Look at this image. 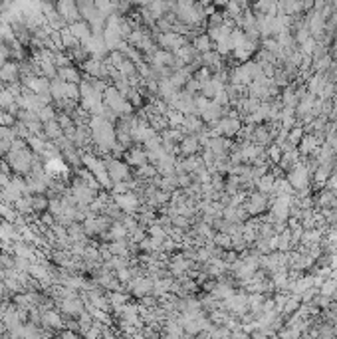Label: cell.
<instances>
[{
	"label": "cell",
	"mask_w": 337,
	"mask_h": 339,
	"mask_svg": "<svg viewBox=\"0 0 337 339\" xmlns=\"http://www.w3.org/2000/svg\"><path fill=\"white\" fill-rule=\"evenodd\" d=\"M185 89L197 96V94H200V89H202V83H200V81H198L195 76H191V78H189V81L185 83Z\"/></svg>",
	"instance_id": "40"
},
{
	"label": "cell",
	"mask_w": 337,
	"mask_h": 339,
	"mask_svg": "<svg viewBox=\"0 0 337 339\" xmlns=\"http://www.w3.org/2000/svg\"><path fill=\"white\" fill-rule=\"evenodd\" d=\"M333 56H335V61H337V40L335 44H333Z\"/></svg>",
	"instance_id": "44"
},
{
	"label": "cell",
	"mask_w": 337,
	"mask_h": 339,
	"mask_svg": "<svg viewBox=\"0 0 337 339\" xmlns=\"http://www.w3.org/2000/svg\"><path fill=\"white\" fill-rule=\"evenodd\" d=\"M101 238L103 240H121V238H127V228L123 226V222L121 220H113L111 222V226H109V230L107 232H103L101 234Z\"/></svg>",
	"instance_id": "21"
},
{
	"label": "cell",
	"mask_w": 337,
	"mask_h": 339,
	"mask_svg": "<svg viewBox=\"0 0 337 339\" xmlns=\"http://www.w3.org/2000/svg\"><path fill=\"white\" fill-rule=\"evenodd\" d=\"M70 32H72L81 44H85V42L91 38V30H89V26H87L85 22H72V24H70Z\"/></svg>",
	"instance_id": "24"
},
{
	"label": "cell",
	"mask_w": 337,
	"mask_h": 339,
	"mask_svg": "<svg viewBox=\"0 0 337 339\" xmlns=\"http://www.w3.org/2000/svg\"><path fill=\"white\" fill-rule=\"evenodd\" d=\"M185 133H193V135H197L200 133L202 129H204V121L197 117V113H189V115H185V121H182V127H180Z\"/></svg>",
	"instance_id": "19"
},
{
	"label": "cell",
	"mask_w": 337,
	"mask_h": 339,
	"mask_svg": "<svg viewBox=\"0 0 337 339\" xmlns=\"http://www.w3.org/2000/svg\"><path fill=\"white\" fill-rule=\"evenodd\" d=\"M105 167H107V173L113 182L131 179V167L125 161L117 159V157H105Z\"/></svg>",
	"instance_id": "4"
},
{
	"label": "cell",
	"mask_w": 337,
	"mask_h": 339,
	"mask_svg": "<svg viewBox=\"0 0 337 339\" xmlns=\"http://www.w3.org/2000/svg\"><path fill=\"white\" fill-rule=\"evenodd\" d=\"M212 101H217L218 105H222V107H230V98H228V94H226V89H224V87H222L217 96L212 98Z\"/></svg>",
	"instance_id": "41"
},
{
	"label": "cell",
	"mask_w": 337,
	"mask_h": 339,
	"mask_svg": "<svg viewBox=\"0 0 337 339\" xmlns=\"http://www.w3.org/2000/svg\"><path fill=\"white\" fill-rule=\"evenodd\" d=\"M222 87H224V83H220L218 80L210 78V80L202 81V89H200V94H202V96H206L208 100H212V98L217 96Z\"/></svg>",
	"instance_id": "30"
},
{
	"label": "cell",
	"mask_w": 337,
	"mask_h": 339,
	"mask_svg": "<svg viewBox=\"0 0 337 339\" xmlns=\"http://www.w3.org/2000/svg\"><path fill=\"white\" fill-rule=\"evenodd\" d=\"M288 180L292 182L296 193L305 191V189L312 187V173H310V169L305 165V159H301L292 171H288Z\"/></svg>",
	"instance_id": "2"
},
{
	"label": "cell",
	"mask_w": 337,
	"mask_h": 339,
	"mask_svg": "<svg viewBox=\"0 0 337 339\" xmlns=\"http://www.w3.org/2000/svg\"><path fill=\"white\" fill-rule=\"evenodd\" d=\"M266 155H268V161H270L272 165H278V161H280V157H282V147L272 141V143L266 147Z\"/></svg>",
	"instance_id": "36"
},
{
	"label": "cell",
	"mask_w": 337,
	"mask_h": 339,
	"mask_svg": "<svg viewBox=\"0 0 337 339\" xmlns=\"http://www.w3.org/2000/svg\"><path fill=\"white\" fill-rule=\"evenodd\" d=\"M193 46H195V50L198 54H206V52L215 50V42L210 40L208 34H197L195 40H193Z\"/></svg>",
	"instance_id": "26"
},
{
	"label": "cell",
	"mask_w": 337,
	"mask_h": 339,
	"mask_svg": "<svg viewBox=\"0 0 337 339\" xmlns=\"http://www.w3.org/2000/svg\"><path fill=\"white\" fill-rule=\"evenodd\" d=\"M42 325H46V327H54V329H59L62 325H64V319L59 316L56 310H44L42 312Z\"/></svg>",
	"instance_id": "23"
},
{
	"label": "cell",
	"mask_w": 337,
	"mask_h": 339,
	"mask_svg": "<svg viewBox=\"0 0 337 339\" xmlns=\"http://www.w3.org/2000/svg\"><path fill=\"white\" fill-rule=\"evenodd\" d=\"M127 288L139 299L145 298V296H153V280L147 278V276H133L127 282Z\"/></svg>",
	"instance_id": "7"
},
{
	"label": "cell",
	"mask_w": 337,
	"mask_h": 339,
	"mask_svg": "<svg viewBox=\"0 0 337 339\" xmlns=\"http://www.w3.org/2000/svg\"><path fill=\"white\" fill-rule=\"evenodd\" d=\"M54 64H56V68H64V66H70V58L68 56H64V54H54Z\"/></svg>",
	"instance_id": "42"
},
{
	"label": "cell",
	"mask_w": 337,
	"mask_h": 339,
	"mask_svg": "<svg viewBox=\"0 0 337 339\" xmlns=\"http://www.w3.org/2000/svg\"><path fill=\"white\" fill-rule=\"evenodd\" d=\"M303 159L301 157V153H299V149H292V151H284L282 153V157H280V161H278V167L282 169V171H292L294 167H296L299 161Z\"/></svg>",
	"instance_id": "17"
},
{
	"label": "cell",
	"mask_w": 337,
	"mask_h": 339,
	"mask_svg": "<svg viewBox=\"0 0 337 339\" xmlns=\"http://www.w3.org/2000/svg\"><path fill=\"white\" fill-rule=\"evenodd\" d=\"M125 163L129 165V167H143V165H147L149 163V155H147V151L145 149H139V147H129L127 151H125Z\"/></svg>",
	"instance_id": "15"
},
{
	"label": "cell",
	"mask_w": 337,
	"mask_h": 339,
	"mask_svg": "<svg viewBox=\"0 0 337 339\" xmlns=\"http://www.w3.org/2000/svg\"><path fill=\"white\" fill-rule=\"evenodd\" d=\"M169 105L178 109V111H182L185 115L195 113V94H191L187 89H177V94L169 100Z\"/></svg>",
	"instance_id": "6"
},
{
	"label": "cell",
	"mask_w": 337,
	"mask_h": 339,
	"mask_svg": "<svg viewBox=\"0 0 337 339\" xmlns=\"http://www.w3.org/2000/svg\"><path fill=\"white\" fill-rule=\"evenodd\" d=\"M103 103L113 109L117 115H131L133 113V105L127 100L115 85H107V89L103 91Z\"/></svg>",
	"instance_id": "1"
},
{
	"label": "cell",
	"mask_w": 337,
	"mask_h": 339,
	"mask_svg": "<svg viewBox=\"0 0 337 339\" xmlns=\"http://www.w3.org/2000/svg\"><path fill=\"white\" fill-rule=\"evenodd\" d=\"M187 44L185 34H178L175 30H169V32H161L157 38V46H161L163 50H169V52H177L178 48H182Z\"/></svg>",
	"instance_id": "8"
},
{
	"label": "cell",
	"mask_w": 337,
	"mask_h": 339,
	"mask_svg": "<svg viewBox=\"0 0 337 339\" xmlns=\"http://www.w3.org/2000/svg\"><path fill=\"white\" fill-rule=\"evenodd\" d=\"M36 115H38V119L42 121V123H46V121L56 119L58 111H56V107L50 103V105H44V107H40L38 111H36Z\"/></svg>",
	"instance_id": "35"
},
{
	"label": "cell",
	"mask_w": 337,
	"mask_h": 339,
	"mask_svg": "<svg viewBox=\"0 0 337 339\" xmlns=\"http://www.w3.org/2000/svg\"><path fill=\"white\" fill-rule=\"evenodd\" d=\"M109 252L113 256H129V240L127 238H121V240H111L107 244Z\"/></svg>",
	"instance_id": "28"
},
{
	"label": "cell",
	"mask_w": 337,
	"mask_h": 339,
	"mask_svg": "<svg viewBox=\"0 0 337 339\" xmlns=\"http://www.w3.org/2000/svg\"><path fill=\"white\" fill-rule=\"evenodd\" d=\"M212 242L217 244L220 250H232V236L228 232H220L218 230L217 234H215V238H212Z\"/></svg>",
	"instance_id": "33"
},
{
	"label": "cell",
	"mask_w": 337,
	"mask_h": 339,
	"mask_svg": "<svg viewBox=\"0 0 337 339\" xmlns=\"http://www.w3.org/2000/svg\"><path fill=\"white\" fill-rule=\"evenodd\" d=\"M303 133H305V131H303L301 123H297V125H294V127H292L290 131H288V139H286V141H290L292 145H296V147H297V143L301 141V137H303Z\"/></svg>",
	"instance_id": "37"
},
{
	"label": "cell",
	"mask_w": 337,
	"mask_h": 339,
	"mask_svg": "<svg viewBox=\"0 0 337 339\" xmlns=\"http://www.w3.org/2000/svg\"><path fill=\"white\" fill-rule=\"evenodd\" d=\"M58 78L64 81L79 83V81H81V74H79L74 66H64V68H58Z\"/></svg>",
	"instance_id": "29"
},
{
	"label": "cell",
	"mask_w": 337,
	"mask_h": 339,
	"mask_svg": "<svg viewBox=\"0 0 337 339\" xmlns=\"http://www.w3.org/2000/svg\"><path fill=\"white\" fill-rule=\"evenodd\" d=\"M30 199H32V208H34V212H36V214H40V212H46V210H48V206H50V199H48V195H46V193L30 195Z\"/></svg>",
	"instance_id": "31"
},
{
	"label": "cell",
	"mask_w": 337,
	"mask_h": 339,
	"mask_svg": "<svg viewBox=\"0 0 337 339\" xmlns=\"http://www.w3.org/2000/svg\"><path fill=\"white\" fill-rule=\"evenodd\" d=\"M0 217H2V220H8V222H16V219H18V210L14 208V204H8V202H0Z\"/></svg>",
	"instance_id": "32"
},
{
	"label": "cell",
	"mask_w": 337,
	"mask_h": 339,
	"mask_svg": "<svg viewBox=\"0 0 337 339\" xmlns=\"http://www.w3.org/2000/svg\"><path fill=\"white\" fill-rule=\"evenodd\" d=\"M113 200H115V204L121 208L123 214H137L139 204H141L137 193L127 191V193H123V195H113Z\"/></svg>",
	"instance_id": "9"
},
{
	"label": "cell",
	"mask_w": 337,
	"mask_h": 339,
	"mask_svg": "<svg viewBox=\"0 0 337 339\" xmlns=\"http://www.w3.org/2000/svg\"><path fill=\"white\" fill-rule=\"evenodd\" d=\"M191 266H193V260H189L185 254H177L175 258L171 260V264H169V272L173 274V276H187L189 274V270H191Z\"/></svg>",
	"instance_id": "16"
},
{
	"label": "cell",
	"mask_w": 337,
	"mask_h": 339,
	"mask_svg": "<svg viewBox=\"0 0 337 339\" xmlns=\"http://www.w3.org/2000/svg\"><path fill=\"white\" fill-rule=\"evenodd\" d=\"M200 60H202V66L210 68L212 72H218V70H222V68H224V64H222V56L218 54L217 50H210V52H206V54H200Z\"/></svg>",
	"instance_id": "22"
},
{
	"label": "cell",
	"mask_w": 337,
	"mask_h": 339,
	"mask_svg": "<svg viewBox=\"0 0 337 339\" xmlns=\"http://www.w3.org/2000/svg\"><path fill=\"white\" fill-rule=\"evenodd\" d=\"M139 87H141V85H139ZM139 87L131 85V89H129V94H127V100L131 101L133 107H141V105H143V94H141Z\"/></svg>",
	"instance_id": "38"
},
{
	"label": "cell",
	"mask_w": 337,
	"mask_h": 339,
	"mask_svg": "<svg viewBox=\"0 0 337 339\" xmlns=\"http://www.w3.org/2000/svg\"><path fill=\"white\" fill-rule=\"evenodd\" d=\"M248 246H250V244L242 238V234H234V236H232V250H234V252L240 254V252H244Z\"/></svg>",
	"instance_id": "39"
},
{
	"label": "cell",
	"mask_w": 337,
	"mask_h": 339,
	"mask_svg": "<svg viewBox=\"0 0 337 339\" xmlns=\"http://www.w3.org/2000/svg\"><path fill=\"white\" fill-rule=\"evenodd\" d=\"M59 310L70 318H78L79 314L85 310V303L78 296V292H70L68 296L59 298Z\"/></svg>",
	"instance_id": "5"
},
{
	"label": "cell",
	"mask_w": 337,
	"mask_h": 339,
	"mask_svg": "<svg viewBox=\"0 0 337 339\" xmlns=\"http://www.w3.org/2000/svg\"><path fill=\"white\" fill-rule=\"evenodd\" d=\"M165 115H167V121H169V127H182V121H185L182 111H178L175 107H169V111Z\"/></svg>",
	"instance_id": "34"
},
{
	"label": "cell",
	"mask_w": 337,
	"mask_h": 339,
	"mask_svg": "<svg viewBox=\"0 0 337 339\" xmlns=\"http://www.w3.org/2000/svg\"><path fill=\"white\" fill-rule=\"evenodd\" d=\"M319 145H321V141L317 139L314 133H303L301 141L297 143V149H299L301 157H314L316 151L319 149Z\"/></svg>",
	"instance_id": "13"
},
{
	"label": "cell",
	"mask_w": 337,
	"mask_h": 339,
	"mask_svg": "<svg viewBox=\"0 0 337 339\" xmlns=\"http://www.w3.org/2000/svg\"><path fill=\"white\" fill-rule=\"evenodd\" d=\"M274 180H276V177L268 171L266 175H262L260 179L254 180V189L260 191V193H264V195H270V193L274 191Z\"/></svg>",
	"instance_id": "25"
},
{
	"label": "cell",
	"mask_w": 337,
	"mask_h": 339,
	"mask_svg": "<svg viewBox=\"0 0 337 339\" xmlns=\"http://www.w3.org/2000/svg\"><path fill=\"white\" fill-rule=\"evenodd\" d=\"M178 149H180V157H189V155H197L200 153V141H198V135H193V133H187L182 141L178 143Z\"/></svg>",
	"instance_id": "14"
},
{
	"label": "cell",
	"mask_w": 337,
	"mask_h": 339,
	"mask_svg": "<svg viewBox=\"0 0 337 339\" xmlns=\"http://www.w3.org/2000/svg\"><path fill=\"white\" fill-rule=\"evenodd\" d=\"M62 135H64V129L59 127V123L56 119L46 121V123H44V137H46V139L56 141V139H59Z\"/></svg>",
	"instance_id": "27"
},
{
	"label": "cell",
	"mask_w": 337,
	"mask_h": 339,
	"mask_svg": "<svg viewBox=\"0 0 337 339\" xmlns=\"http://www.w3.org/2000/svg\"><path fill=\"white\" fill-rule=\"evenodd\" d=\"M56 10H58L59 16L64 20H68V24H72V22H76L79 18V10L76 0H58Z\"/></svg>",
	"instance_id": "12"
},
{
	"label": "cell",
	"mask_w": 337,
	"mask_h": 339,
	"mask_svg": "<svg viewBox=\"0 0 337 339\" xmlns=\"http://www.w3.org/2000/svg\"><path fill=\"white\" fill-rule=\"evenodd\" d=\"M228 2H230V0H212V4H215V6H220V8H226Z\"/></svg>",
	"instance_id": "43"
},
{
	"label": "cell",
	"mask_w": 337,
	"mask_h": 339,
	"mask_svg": "<svg viewBox=\"0 0 337 339\" xmlns=\"http://www.w3.org/2000/svg\"><path fill=\"white\" fill-rule=\"evenodd\" d=\"M268 206H270L268 195H264V193H260V191L250 193V195L246 197V200H244V208H246V212H248V219H250V217H260L262 212L268 210Z\"/></svg>",
	"instance_id": "3"
},
{
	"label": "cell",
	"mask_w": 337,
	"mask_h": 339,
	"mask_svg": "<svg viewBox=\"0 0 337 339\" xmlns=\"http://www.w3.org/2000/svg\"><path fill=\"white\" fill-rule=\"evenodd\" d=\"M20 78V66L14 61H4L0 66V80L4 83H12V81H18Z\"/></svg>",
	"instance_id": "18"
},
{
	"label": "cell",
	"mask_w": 337,
	"mask_h": 339,
	"mask_svg": "<svg viewBox=\"0 0 337 339\" xmlns=\"http://www.w3.org/2000/svg\"><path fill=\"white\" fill-rule=\"evenodd\" d=\"M228 113V107H222V105H218L217 101L210 100V103L206 105V109L204 111H200V119L204 121L206 125H212V123H217L222 115H226Z\"/></svg>",
	"instance_id": "11"
},
{
	"label": "cell",
	"mask_w": 337,
	"mask_h": 339,
	"mask_svg": "<svg viewBox=\"0 0 337 339\" xmlns=\"http://www.w3.org/2000/svg\"><path fill=\"white\" fill-rule=\"evenodd\" d=\"M50 81L52 80L46 78V76H26V78H22V83L34 94H50Z\"/></svg>",
	"instance_id": "10"
},
{
	"label": "cell",
	"mask_w": 337,
	"mask_h": 339,
	"mask_svg": "<svg viewBox=\"0 0 337 339\" xmlns=\"http://www.w3.org/2000/svg\"><path fill=\"white\" fill-rule=\"evenodd\" d=\"M236 290H234V286L232 284H228V282H224V280H217V284H215V288L208 292V294H212L217 299H226V298H230L232 294H234Z\"/></svg>",
	"instance_id": "20"
}]
</instances>
